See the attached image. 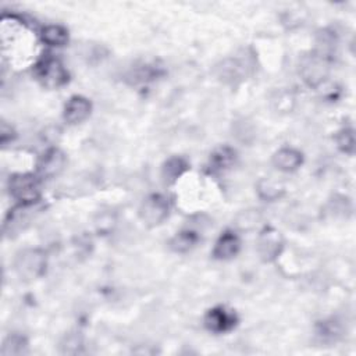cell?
<instances>
[{
  "label": "cell",
  "mask_w": 356,
  "mask_h": 356,
  "mask_svg": "<svg viewBox=\"0 0 356 356\" xmlns=\"http://www.w3.org/2000/svg\"><path fill=\"white\" fill-rule=\"evenodd\" d=\"M7 188H8L10 196L18 204H22V206H32L42 196L40 178L29 172L13 174L8 178Z\"/></svg>",
  "instance_id": "1"
},
{
  "label": "cell",
  "mask_w": 356,
  "mask_h": 356,
  "mask_svg": "<svg viewBox=\"0 0 356 356\" xmlns=\"http://www.w3.org/2000/svg\"><path fill=\"white\" fill-rule=\"evenodd\" d=\"M47 268V256L39 248H26L19 250L14 259V270L24 281H33L44 275Z\"/></svg>",
  "instance_id": "2"
},
{
  "label": "cell",
  "mask_w": 356,
  "mask_h": 356,
  "mask_svg": "<svg viewBox=\"0 0 356 356\" xmlns=\"http://www.w3.org/2000/svg\"><path fill=\"white\" fill-rule=\"evenodd\" d=\"M330 61L331 58L317 51L302 56L298 67L302 81L310 88H318L323 85L330 75Z\"/></svg>",
  "instance_id": "3"
},
{
  "label": "cell",
  "mask_w": 356,
  "mask_h": 356,
  "mask_svg": "<svg viewBox=\"0 0 356 356\" xmlns=\"http://www.w3.org/2000/svg\"><path fill=\"white\" fill-rule=\"evenodd\" d=\"M38 81L47 89H58L68 82V71L63 63L51 54L43 57L35 65Z\"/></svg>",
  "instance_id": "4"
},
{
  "label": "cell",
  "mask_w": 356,
  "mask_h": 356,
  "mask_svg": "<svg viewBox=\"0 0 356 356\" xmlns=\"http://www.w3.org/2000/svg\"><path fill=\"white\" fill-rule=\"evenodd\" d=\"M170 213V203L168 199L161 193H152L146 196L138 210L140 221L146 227H157L160 225Z\"/></svg>",
  "instance_id": "5"
},
{
  "label": "cell",
  "mask_w": 356,
  "mask_h": 356,
  "mask_svg": "<svg viewBox=\"0 0 356 356\" xmlns=\"http://www.w3.org/2000/svg\"><path fill=\"white\" fill-rule=\"evenodd\" d=\"M256 249L261 261H275L284 250V238L281 232L271 225L263 227L257 235Z\"/></svg>",
  "instance_id": "6"
},
{
  "label": "cell",
  "mask_w": 356,
  "mask_h": 356,
  "mask_svg": "<svg viewBox=\"0 0 356 356\" xmlns=\"http://www.w3.org/2000/svg\"><path fill=\"white\" fill-rule=\"evenodd\" d=\"M67 165V156L58 147L47 149L36 163V175L39 178H54L60 175Z\"/></svg>",
  "instance_id": "7"
},
{
  "label": "cell",
  "mask_w": 356,
  "mask_h": 356,
  "mask_svg": "<svg viewBox=\"0 0 356 356\" xmlns=\"http://www.w3.org/2000/svg\"><path fill=\"white\" fill-rule=\"evenodd\" d=\"M204 327L214 334H222L232 330L238 321L232 310H227L224 306H216L204 314Z\"/></svg>",
  "instance_id": "8"
},
{
  "label": "cell",
  "mask_w": 356,
  "mask_h": 356,
  "mask_svg": "<svg viewBox=\"0 0 356 356\" xmlns=\"http://www.w3.org/2000/svg\"><path fill=\"white\" fill-rule=\"evenodd\" d=\"M92 113V103L89 99L81 95L71 96L63 110V118L70 125H78L83 122Z\"/></svg>",
  "instance_id": "9"
},
{
  "label": "cell",
  "mask_w": 356,
  "mask_h": 356,
  "mask_svg": "<svg viewBox=\"0 0 356 356\" xmlns=\"http://www.w3.org/2000/svg\"><path fill=\"white\" fill-rule=\"evenodd\" d=\"M239 250H241L239 235L232 229H227L221 232V235L217 238L211 254L217 260H231L239 253Z\"/></svg>",
  "instance_id": "10"
},
{
  "label": "cell",
  "mask_w": 356,
  "mask_h": 356,
  "mask_svg": "<svg viewBox=\"0 0 356 356\" xmlns=\"http://www.w3.org/2000/svg\"><path fill=\"white\" fill-rule=\"evenodd\" d=\"M271 163L281 172H295L303 164V154L293 147H281L273 154Z\"/></svg>",
  "instance_id": "11"
},
{
  "label": "cell",
  "mask_w": 356,
  "mask_h": 356,
  "mask_svg": "<svg viewBox=\"0 0 356 356\" xmlns=\"http://www.w3.org/2000/svg\"><path fill=\"white\" fill-rule=\"evenodd\" d=\"M236 160V152L235 149L229 146H220L214 149V152L209 157V171L211 174H218L229 170Z\"/></svg>",
  "instance_id": "12"
},
{
  "label": "cell",
  "mask_w": 356,
  "mask_h": 356,
  "mask_svg": "<svg viewBox=\"0 0 356 356\" xmlns=\"http://www.w3.org/2000/svg\"><path fill=\"white\" fill-rule=\"evenodd\" d=\"M256 193L264 202H277L285 195V186L277 179L260 178L256 184Z\"/></svg>",
  "instance_id": "13"
},
{
  "label": "cell",
  "mask_w": 356,
  "mask_h": 356,
  "mask_svg": "<svg viewBox=\"0 0 356 356\" xmlns=\"http://www.w3.org/2000/svg\"><path fill=\"white\" fill-rule=\"evenodd\" d=\"M188 167H189L188 161L181 156H172L167 159L161 167V178L164 184L167 185L175 184L178 178H181L185 174Z\"/></svg>",
  "instance_id": "14"
},
{
  "label": "cell",
  "mask_w": 356,
  "mask_h": 356,
  "mask_svg": "<svg viewBox=\"0 0 356 356\" xmlns=\"http://www.w3.org/2000/svg\"><path fill=\"white\" fill-rule=\"evenodd\" d=\"M199 242V234L193 229H182L177 232L168 242V246L175 253H186L192 250Z\"/></svg>",
  "instance_id": "15"
},
{
  "label": "cell",
  "mask_w": 356,
  "mask_h": 356,
  "mask_svg": "<svg viewBox=\"0 0 356 356\" xmlns=\"http://www.w3.org/2000/svg\"><path fill=\"white\" fill-rule=\"evenodd\" d=\"M40 40L51 47H61L68 42V31L58 24H50L40 31Z\"/></svg>",
  "instance_id": "16"
},
{
  "label": "cell",
  "mask_w": 356,
  "mask_h": 356,
  "mask_svg": "<svg viewBox=\"0 0 356 356\" xmlns=\"http://www.w3.org/2000/svg\"><path fill=\"white\" fill-rule=\"evenodd\" d=\"M28 349V339L26 337H24L22 334H10L8 337H6V339L3 341L0 353L4 356H10V355H24Z\"/></svg>",
  "instance_id": "17"
},
{
  "label": "cell",
  "mask_w": 356,
  "mask_h": 356,
  "mask_svg": "<svg viewBox=\"0 0 356 356\" xmlns=\"http://www.w3.org/2000/svg\"><path fill=\"white\" fill-rule=\"evenodd\" d=\"M242 64L238 60L228 58L221 63V67H218V76L224 82H231L234 83L236 79L242 78Z\"/></svg>",
  "instance_id": "18"
},
{
  "label": "cell",
  "mask_w": 356,
  "mask_h": 356,
  "mask_svg": "<svg viewBox=\"0 0 356 356\" xmlns=\"http://www.w3.org/2000/svg\"><path fill=\"white\" fill-rule=\"evenodd\" d=\"M335 142L338 149L342 153L353 154L355 153V131L353 128H342L335 135Z\"/></svg>",
  "instance_id": "19"
},
{
  "label": "cell",
  "mask_w": 356,
  "mask_h": 356,
  "mask_svg": "<svg viewBox=\"0 0 356 356\" xmlns=\"http://www.w3.org/2000/svg\"><path fill=\"white\" fill-rule=\"evenodd\" d=\"M95 225L96 229L102 234H107L113 229V227L115 225V218L111 213H102L97 216V218L95 220Z\"/></svg>",
  "instance_id": "20"
}]
</instances>
